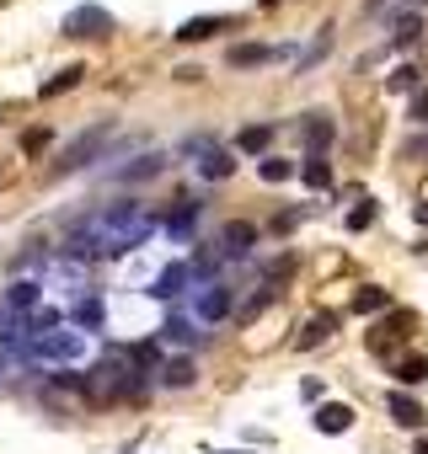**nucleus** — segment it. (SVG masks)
<instances>
[{
  "label": "nucleus",
  "mask_w": 428,
  "mask_h": 454,
  "mask_svg": "<svg viewBox=\"0 0 428 454\" xmlns=\"http://www.w3.org/2000/svg\"><path fill=\"white\" fill-rule=\"evenodd\" d=\"M28 358H49V364H70L86 353V332H44V337H28L22 342Z\"/></svg>",
  "instance_id": "f257e3e1"
},
{
  "label": "nucleus",
  "mask_w": 428,
  "mask_h": 454,
  "mask_svg": "<svg viewBox=\"0 0 428 454\" xmlns=\"http://www.w3.org/2000/svg\"><path fill=\"white\" fill-rule=\"evenodd\" d=\"M113 12H102V6H75L70 17H65V38H113Z\"/></svg>",
  "instance_id": "f03ea898"
},
{
  "label": "nucleus",
  "mask_w": 428,
  "mask_h": 454,
  "mask_svg": "<svg viewBox=\"0 0 428 454\" xmlns=\"http://www.w3.org/2000/svg\"><path fill=\"white\" fill-rule=\"evenodd\" d=\"M193 310H198V321H226L231 316V289L226 284H203L198 300H193Z\"/></svg>",
  "instance_id": "7ed1b4c3"
},
{
  "label": "nucleus",
  "mask_w": 428,
  "mask_h": 454,
  "mask_svg": "<svg viewBox=\"0 0 428 454\" xmlns=\"http://www.w3.org/2000/svg\"><path fill=\"white\" fill-rule=\"evenodd\" d=\"M107 134H113V123H97L91 134H81V139H75V145L59 155V171H75V166H86V160L97 155V139H107Z\"/></svg>",
  "instance_id": "20e7f679"
},
{
  "label": "nucleus",
  "mask_w": 428,
  "mask_h": 454,
  "mask_svg": "<svg viewBox=\"0 0 428 454\" xmlns=\"http://www.w3.org/2000/svg\"><path fill=\"white\" fill-rule=\"evenodd\" d=\"M231 27H236V17H187V22L177 27V38H182V43H203V38L231 33Z\"/></svg>",
  "instance_id": "39448f33"
},
{
  "label": "nucleus",
  "mask_w": 428,
  "mask_h": 454,
  "mask_svg": "<svg viewBox=\"0 0 428 454\" xmlns=\"http://www.w3.org/2000/svg\"><path fill=\"white\" fill-rule=\"evenodd\" d=\"M70 321H75L81 332H102V321H107V305H102V294H97V289H86V294L75 300Z\"/></svg>",
  "instance_id": "423d86ee"
},
{
  "label": "nucleus",
  "mask_w": 428,
  "mask_h": 454,
  "mask_svg": "<svg viewBox=\"0 0 428 454\" xmlns=\"http://www.w3.org/2000/svg\"><path fill=\"white\" fill-rule=\"evenodd\" d=\"M220 247H226L231 257H247V252L258 247V224H247V219H231L226 231H220Z\"/></svg>",
  "instance_id": "0eeeda50"
},
{
  "label": "nucleus",
  "mask_w": 428,
  "mask_h": 454,
  "mask_svg": "<svg viewBox=\"0 0 428 454\" xmlns=\"http://www.w3.org/2000/svg\"><path fill=\"white\" fill-rule=\"evenodd\" d=\"M187 278H193V268H187V262H171V268H161V273H155L150 294H155V300H177V294L187 289Z\"/></svg>",
  "instance_id": "6e6552de"
},
{
  "label": "nucleus",
  "mask_w": 428,
  "mask_h": 454,
  "mask_svg": "<svg viewBox=\"0 0 428 454\" xmlns=\"http://www.w3.org/2000/svg\"><path fill=\"white\" fill-rule=\"evenodd\" d=\"M385 411H391V422H396V427H423V422H428V411H423L412 395H401V390H391Z\"/></svg>",
  "instance_id": "1a4fd4ad"
},
{
  "label": "nucleus",
  "mask_w": 428,
  "mask_h": 454,
  "mask_svg": "<svg viewBox=\"0 0 428 454\" xmlns=\"http://www.w3.org/2000/svg\"><path fill=\"white\" fill-rule=\"evenodd\" d=\"M38 294H44V284H33V278H22V284H12V289H6V310H17V316L28 321V316L38 310Z\"/></svg>",
  "instance_id": "9d476101"
},
{
  "label": "nucleus",
  "mask_w": 428,
  "mask_h": 454,
  "mask_svg": "<svg viewBox=\"0 0 428 454\" xmlns=\"http://www.w3.org/2000/svg\"><path fill=\"white\" fill-rule=\"evenodd\" d=\"M316 427H321V433H348V427H353V406L321 401V406H316Z\"/></svg>",
  "instance_id": "9b49d317"
},
{
  "label": "nucleus",
  "mask_w": 428,
  "mask_h": 454,
  "mask_svg": "<svg viewBox=\"0 0 428 454\" xmlns=\"http://www.w3.org/2000/svg\"><path fill=\"white\" fill-rule=\"evenodd\" d=\"M268 54H273L268 43H236V49L226 54V65H231V70H252V65H268Z\"/></svg>",
  "instance_id": "f8f14e48"
},
{
  "label": "nucleus",
  "mask_w": 428,
  "mask_h": 454,
  "mask_svg": "<svg viewBox=\"0 0 428 454\" xmlns=\"http://www.w3.org/2000/svg\"><path fill=\"white\" fill-rule=\"evenodd\" d=\"M300 129H305V145H311V155H321V150L332 145V118H327V113H311Z\"/></svg>",
  "instance_id": "ddd939ff"
},
{
  "label": "nucleus",
  "mask_w": 428,
  "mask_h": 454,
  "mask_svg": "<svg viewBox=\"0 0 428 454\" xmlns=\"http://www.w3.org/2000/svg\"><path fill=\"white\" fill-rule=\"evenodd\" d=\"M193 380H198L193 358H166V364H161V385H171V390H187Z\"/></svg>",
  "instance_id": "4468645a"
},
{
  "label": "nucleus",
  "mask_w": 428,
  "mask_h": 454,
  "mask_svg": "<svg viewBox=\"0 0 428 454\" xmlns=\"http://www.w3.org/2000/svg\"><path fill=\"white\" fill-rule=\"evenodd\" d=\"M198 171H203L209 182H220V176H231V171H236V160H231L220 145H209V150H203V160H198Z\"/></svg>",
  "instance_id": "2eb2a0df"
},
{
  "label": "nucleus",
  "mask_w": 428,
  "mask_h": 454,
  "mask_svg": "<svg viewBox=\"0 0 428 454\" xmlns=\"http://www.w3.org/2000/svg\"><path fill=\"white\" fill-rule=\"evenodd\" d=\"M81 81H86V65H65L54 81H44V86H38V97H59V91H70V86H81Z\"/></svg>",
  "instance_id": "dca6fc26"
},
{
  "label": "nucleus",
  "mask_w": 428,
  "mask_h": 454,
  "mask_svg": "<svg viewBox=\"0 0 428 454\" xmlns=\"http://www.w3.org/2000/svg\"><path fill=\"white\" fill-rule=\"evenodd\" d=\"M391 305V294L380 289V284H364L359 294H353V316H375V310H385Z\"/></svg>",
  "instance_id": "f3484780"
},
{
  "label": "nucleus",
  "mask_w": 428,
  "mask_h": 454,
  "mask_svg": "<svg viewBox=\"0 0 428 454\" xmlns=\"http://www.w3.org/2000/svg\"><path fill=\"white\" fill-rule=\"evenodd\" d=\"M268 139H273V129H268V123H252V129H242V134H236V150L263 155V150H268Z\"/></svg>",
  "instance_id": "a211bd4d"
},
{
  "label": "nucleus",
  "mask_w": 428,
  "mask_h": 454,
  "mask_svg": "<svg viewBox=\"0 0 428 454\" xmlns=\"http://www.w3.org/2000/svg\"><path fill=\"white\" fill-rule=\"evenodd\" d=\"M161 342H198V332H193V321L187 316H166V326H161Z\"/></svg>",
  "instance_id": "6ab92c4d"
},
{
  "label": "nucleus",
  "mask_w": 428,
  "mask_h": 454,
  "mask_svg": "<svg viewBox=\"0 0 428 454\" xmlns=\"http://www.w3.org/2000/svg\"><path fill=\"white\" fill-rule=\"evenodd\" d=\"M327 337H332V316H311L295 342H300V348H316V342H327Z\"/></svg>",
  "instance_id": "aec40b11"
},
{
  "label": "nucleus",
  "mask_w": 428,
  "mask_h": 454,
  "mask_svg": "<svg viewBox=\"0 0 428 454\" xmlns=\"http://www.w3.org/2000/svg\"><path fill=\"white\" fill-rule=\"evenodd\" d=\"M396 380H401V385H423V380H428V358H423V353H407V358L396 364Z\"/></svg>",
  "instance_id": "412c9836"
},
{
  "label": "nucleus",
  "mask_w": 428,
  "mask_h": 454,
  "mask_svg": "<svg viewBox=\"0 0 428 454\" xmlns=\"http://www.w3.org/2000/svg\"><path fill=\"white\" fill-rule=\"evenodd\" d=\"M161 166H166V155H139L134 166H123V182H150Z\"/></svg>",
  "instance_id": "4be33fe9"
},
{
  "label": "nucleus",
  "mask_w": 428,
  "mask_h": 454,
  "mask_svg": "<svg viewBox=\"0 0 428 454\" xmlns=\"http://www.w3.org/2000/svg\"><path fill=\"white\" fill-rule=\"evenodd\" d=\"M193 219H198V203H193V198H182V208L166 219V231H171V236H187V231H193Z\"/></svg>",
  "instance_id": "5701e85b"
},
{
  "label": "nucleus",
  "mask_w": 428,
  "mask_h": 454,
  "mask_svg": "<svg viewBox=\"0 0 428 454\" xmlns=\"http://www.w3.org/2000/svg\"><path fill=\"white\" fill-rule=\"evenodd\" d=\"M300 176H305V182H311V187H332V166H327V160H321V155H311V160H305V166H300Z\"/></svg>",
  "instance_id": "b1692460"
},
{
  "label": "nucleus",
  "mask_w": 428,
  "mask_h": 454,
  "mask_svg": "<svg viewBox=\"0 0 428 454\" xmlns=\"http://www.w3.org/2000/svg\"><path fill=\"white\" fill-rule=\"evenodd\" d=\"M385 86H391V91H417L423 81H417V70H412V65H401V70H396V75H391Z\"/></svg>",
  "instance_id": "393cba45"
},
{
  "label": "nucleus",
  "mask_w": 428,
  "mask_h": 454,
  "mask_svg": "<svg viewBox=\"0 0 428 454\" xmlns=\"http://www.w3.org/2000/svg\"><path fill=\"white\" fill-rule=\"evenodd\" d=\"M258 171H263V182H289V176H295V166H289V160H263Z\"/></svg>",
  "instance_id": "a878e982"
},
{
  "label": "nucleus",
  "mask_w": 428,
  "mask_h": 454,
  "mask_svg": "<svg viewBox=\"0 0 428 454\" xmlns=\"http://www.w3.org/2000/svg\"><path fill=\"white\" fill-rule=\"evenodd\" d=\"M407 118H412V123H428V86H417V91H412V107H407Z\"/></svg>",
  "instance_id": "bb28decb"
},
{
  "label": "nucleus",
  "mask_w": 428,
  "mask_h": 454,
  "mask_svg": "<svg viewBox=\"0 0 428 454\" xmlns=\"http://www.w3.org/2000/svg\"><path fill=\"white\" fill-rule=\"evenodd\" d=\"M417 27H423L417 17H401V22H396V43H412V38H417Z\"/></svg>",
  "instance_id": "cd10ccee"
},
{
  "label": "nucleus",
  "mask_w": 428,
  "mask_h": 454,
  "mask_svg": "<svg viewBox=\"0 0 428 454\" xmlns=\"http://www.w3.org/2000/svg\"><path fill=\"white\" fill-rule=\"evenodd\" d=\"M369 219H375V208H369V203H359V208L348 214V231H364V224H369Z\"/></svg>",
  "instance_id": "c85d7f7f"
},
{
  "label": "nucleus",
  "mask_w": 428,
  "mask_h": 454,
  "mask_svg": "<svg viewBox=\"0 0 428 454\" xmlns=\"http://www.w3.org/2000/svg\"><path fill=\"white\" fill-rule=\"evenodd\" d=\"M44 139H49V134H38V129H28V134H22V150H44Z\"/></svg>",
  "instance_id": "c756f323"
},
{
  "label": "nucleus",
  "mask_w": 428,
  "mask_h": 454,
  "mask_svg": "<svg viewBox=\"0 0 428 454\" xmlns=\"http://www.w3.org/2000/svg\"><path fill=\"white\" fill-rule=\"evenodd\" d=\"M412 454H428V438H417V449H412Z\"/></svg>",
  "instance_id": "7c9ffc66"
},
{
  "label": "nucleus",
  "mask_w": 428,
  "mask_h": 454,
  "mask_svg": "<svg viewBox=\"0 0 428 454\" xmlns=\"http://www.w3.org/2000/svg\"><path fill=\"white\" fill-rule=\"evenodd\" d=\"M417 219H423V224H428V203H423V208H417Z\"/></svg>",
  "instance_id": "2f4dec72"
}]
</instances>
